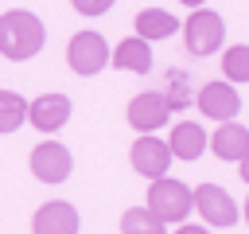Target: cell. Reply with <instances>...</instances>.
Listing matches in <instances>:
<instances>
[{
    "instance_id": "cb8c5ba5",
    "label": "cell",
    "mask_w": 249,
    "mask_h": 234,
    "mask_svg": "<svg viewBox=\"0 0 249 234\" xmlns=\"http://www.w3.org/2000/svg\"><path fill=\"white\" fill-rule=\"evenodd\" d=\"M241 214H245V222H249V199H245V211H241Z\"/></svg>"
},
{
    "instance_id": "2e32d148",
    "label": "cell",
    "mask_w": 249,
    "mask_h": 234,
    "mask_svg": "<svg viewBox=\"0 0 249 234\" xmlns=\"http://www.w3.org/2000/svg\"><path fill=\"white\" fill-rule=\"evenodd\" d=\"M167 222H160L148 207H128L121 214V234H163Z\"/></svg>"
},
{
    "instance_id": "8fae6325",
    "label": "cell",
    "mask_w": 249,
    "mask_h": 234,
    "mask_svg": "<svg viewBox=\"0 0 249 234\" xmlns=\"http://www.w3.org/2000/svg\"><path fill=\"white\" fill-rule=\"evenodd\" d=\"M27 121L39 133H58L70 121V98L66 94H43V98L27 101Z\"/></svg>"
},
{
    "instance_id": "ac0fdd59",
    "label": "cell",
    "mask_w": 249,
    "mask_h": 234,
    "mask_svg": "<svg viewBox=\"0 0 249 234\" xmlns=\"http://www.w3.org/2000/svg\"><path fill=\"white\" fill-rule=\"evenodd\" d=\"M160 94H163V101L171 105V113H175V109H187V105H191V82H187V74H183V70H167V86H163Z\"/></svg>"
},
{
    "instance_id": "e0dca14e",
    "label": "cell",
    "mask_w": 249,
    "mask_h": 234,
    "mask_svg": "<svg viewBox=\"0 0 249 234\" xmlns=\"http://www.w3.org/2000/svg\"><path fill=\"white\" fill-rule=\"evenodd\" d=\"M27 121V101L16 90H0V133H16Z\"/></svg>"
},
{
    "instance_id": "4fadbf2b",
    "label": "cell",
    "mask_w": 249,
    "mask_h": 234,
    "mask_svg": "<svg viewBox=\"0 0 249 234\" xmlns=\"http://www.w3.org/2000/svg\"><path fill=\"white\" fill-rule=\"evenodd\" d=\"M167 148H171V156H179V160H198V156L206 152V129H202L198 121H179V125L171 129V136H167Z\"/></svg>"
},
{
    "instance_id": "9c48e42d",
    "label": "cell",
    "mask_w": 249,
    "mask_h": 234,
    "mask_svg": "<svg viewBox=\"0 0 249 234\" xmlns=\"http://www.w3.org/2000/svg\"><path fill=\"white\" fill-rule=\"evenodd\" d=\"M195 101H198V113H202V117H214L218 125H222V121H233L237 109H241V94H237L233 86H226V82L202 86Z\"/></svg>"
},
{
    "instance_id": "5b68a950",
    "label": "cell",
    "mask_w": 249,
    "mask_h": 234,
    "mask_svg": "<svg viewBox=\"0 0 249 234\" xmlns=\"http://www.w3.org/2000/svg\"><path fill=\"white\" fill-rule=\"evenodd\" d=\"M70 172H74V156L66 144L43 140L31 148V176L39 183H62V179H70Z\"/></svg>"
},
{
    "instance_id": "7c38bea8",
    "label": "cell",
    "mask_w": 249,
    "mask_h": 234,
    "mask_svg": "<svg viewBox=\"0 0 249 234\" xmlns=\"http://www.w3.org/2000/svg\"><path fill=\"white\" fill-rule=\"evenodd\" d=\"M206 144H210V152H214L218 160H241V156L249 152V129L237 125V121H222L218 133H214Z\"/></svg>"
},
{
    "instance_id": "5bb4252c",
    "label": "cell",
    "mask_w": 249,
    "mask_h": 234,
    "mask_svg": "<svg viewBox=\"0 0 249 234\" xmlns=\"http://www.w3.org/2000/svg\"><path fill=\"white\" fill-rule=\"evenodd\" d=\"M109 62L117 70H132V74H148L152 70V51H148V39L132 35L124 43H117V51H109Z\"/></svg>"
},
{
    "instance_id": "52a82bcc",
    "label": "cell",
    "mask_w": 249,
    "mask_h": 234,
    "mask_svg": "<svg viewBox=\"0 0 249 234\" xmlns=\"http://www.w3.org/2000/svg\"><path fill=\"white\" fill-rule=\"evenodd\" d=\"M128 160H132V172H140L144 179H160V176H167V168H171L175 156H171L167 140H160L152 133H140V140L132 144Z\"/></svg>"
},
{
    "instance_id": "3957f363",
    "label": "cell",
    "mask_w": 249,
    "mask_h": 234,
    "mask_svg": "<svg viewBox=\"0 0 249 234\" xmlns=\"http://www.w3.org/2000/svg\"><path fill=\"white\" fill-rule=\"evenodd\" d=\"M183 39H187V51L191 55H214L218 47H222V39H226V23H222V16L218 12H210V8H198V12H191V20L183 23Z\"/></svg>"
},
{
    "instance_id": "6da1fadb",
    "label": "cell",
    "mask_w": 249,
    "mask_h": 234,
    "mask_svg": "<svg viewBox=\"0 0 249 234\" xmlns=\"http://www.w3.org/2000/svg\"><path fill=\"white\" fill-rule=\"evenodd\" d=\"M47 43V27L35 12L27 8H12L0 16V55L12 58V62H27L43 51Z\"/></svg>"
},
{
    "instance_id": "9a60e30c",
    "label": "cell",
    "mask_w": 249,
    "mask_h": 234,
    "mask_svg": "<svg viewBox=\"0 0 249 234\" xmlns=\"http://www.w3.org/2000/svg\"><path fill=\"white\" fill-rule=\"evenodd\" d=\"M175 27H179V20L163 8H144L136 16V35L140 39H167V35H175Z\"/></svg>"
},
{
    "instance_id": "277c9868",
    "label": "cell",
    "mask_w": 249,
    "mask_h": 234,
    "mask_svg": "<svg viewBox=\"0 0 249 234\" xmlns=\"http://www.w3.org/2000/svg\"><path fill=\"white\" fill-rule=\"evenodd\" d=\"M66 62H70V70L82 74V78L105 70V66H109V43H105V35H101V31H78V35L70 39V47H66Z\"/></svg>"
},
{
    "instance_id": "7a4b0ae2",
    "label": "cell",
    "mask_w": 249,
    "mask_h": 234,
    "mask_svg": "<svg viewBox=\"0 0 249 234\" xmlns=\"http://www.w3.org/2000/svg\"><path fill=\"white\" fill-rule=\"evenodd\" d=\"M191 207H195V199H191V187L183 179H167V176L152 179V187H148V211L160 222H183L191 214Z\"/></svg>"
},
{
    "instance_id": "7402d4cb",
    "label": "cell",
    "mask_w": 249,
    "mask_h": 234,
    "mask_svg": "<svg viewBox=\"0 0 249 234\" xmlns=\"http://www.w3.org/2000/svg\"><path fill=\"white\" fill-rule=\"evenodd\" d=\"M175 234H210V230H206V226H179Z\"/></svg>"
},
{
    "instance_id": "30bf717a",
    "label": "cell",
    "mask_w": 249,
    "mask_h": 234,
    "mask_svg": "<svg viewBox=\"0 0 249 234\" xmlns=\"http://www.w3.org/2000/svg\"><path fill=\"white\" fill-rule=\"evenodd\" d=\"M78 226H82V218L66 199L43 203L35 211V218H31V234H78Z\"/></svg>"
},
{
    "instance_id": "8992f818",
    "label": "cell",
    "mask_w": 249,
    "mask_h": 234,
    "mask_svg": "<svg viewBox=\"0 0 249 234\" xmlns=\"http://www.w3.org/2000/svg\"><path fill=\"white\" fill-rule=\"evenodd\" d=\"M191 199H195V211H198L210 226H233V222L241 218V211H237L233 195H230V191H222L218 183H198V187L191 191Z\"/></svg>"
},
{
    "instance_id": "ba28073f",
    "label": "cell",
    "mask_w": 249,
    "mask_h": 234,
    "mask_svg": "<svg viewBox=\"0 0 249 234\" xmlns=\"http://www.w3.org/2000/svg\"><path fill=\"white\" fill-rule=\"evenodd\" d=\"M124 117H128V125H132V129H140V133H156L160 125H167L171 105L163 101V94H160V90H144V94H136V98L128 101Z\"/></svg>"
},
{
    "instance_id": "44dd1931",
    "label": "cell",
    "mask_w": 249,
    "mask_h": 234,
    "mask_svg": "<svg viewBox=\"0 0 249 234\" xmlns=\"http://www.w3.org/2000/svg\"><path fill=\"white\" fill-rule=\"evenodd\" d=\"M237 168H241V179H245V183H249V152H245V156H241V160H237Z\"/></svg>"
},
{
    "instance_id": "d6986e66",
    "label": "cell",
    "mask_w": 249,
    "mask_h": 234,
    "mask_svg": "<svg viewBox=\"0 0 249 234\" xmlns=\"http://www.w3.org/2000/svg\"><path fill=\"white\" fill-rule=\"evenodd\" d=\"M222 74H226V82H249V47L245 43H237L222 55Z\"/></svg>"
},
{
    "instance_id": "ffe728a7",
    "label": "cell",
    "mask_w": 249,
    "mask_h": 234,
    "mask_svg": "<svg viewBox=\"0 0 249 234\" xmlns=\"http://www.w3.org/2000/svg\"><path fill=\"white\" fill-rule=\"evenodd\" d=\"M74 4V12H82V16H105L109 8H113V0H70Z\"/></svg>"
},
{
    "instance_id": "603a6c76",
    "label": "cell",
    "mask_w": 249,
    "mask_h": 234,
    "mask_svg": "<svg viewBox=\"0 0 249 234\" xmlns=\"http://www.w3.org/2000/svg\"><path fill=\"white\" fill-rule=\"evenodd\" d=\"M183 4H187V8H202L206 0H183Z\"/></svg>"
}]
</instances>
